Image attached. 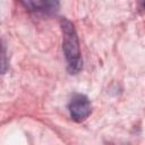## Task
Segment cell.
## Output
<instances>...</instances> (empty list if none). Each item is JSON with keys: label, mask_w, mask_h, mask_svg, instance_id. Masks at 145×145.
<instances>
[{"label": "cell", "mask_w": 145, "mask_h": 145, "mask_svg": "<svg viewBox=\"0 0 145 145\" xmlns=\"http://www.w3.org/2000/svg\"><path fill=\"white\" fill-rule=\"evenodd\" d=\"M60 26L62 31V51L67 61L68 71L70 74H77L82 69L83 60L75 26L67 18H61Z\"/></svg>", "instance_id": "cell-1"}, {"label": "cell", "mask_w": 145, "mask_h": 145, "mask_svg": "<svg viewBox=\"0 0 145 145\" xmlns=\"http://www.w3.org/2000/svg\"><path fill=\"white\" fill-rule=\"evenodd\" d=\"M70 117L76 122H82L87 119L92 112V105L88 97L84 94H76L68 104Z\"/></svg>", "instance_id": "cell-2"}, {"label": "cell", "mask_w": 145, "mask_h": 145, "mask_svg": "<svg viewBox=\"0 0 145 145\" xmlns=\"http://www.w3.org/2000/svg\"><path fill=\"white\" fill-rule=\"evenodd\" d=\"M60 8V0H39V10L46 15H56Z\"/></svg>", "instance_id": "cell-3"}, {"label": "cell", "mask_w": 145, "mask_h": 145, "mask_svg": "<svg viewBox=\"0 0 145 145\" xmlns=\"http://www.w3.org/2000/svg\"><path fill=\"white\" fill-rule=\"evenodd\" d=\"M9 68V61L7 57L6 45L2 39H0V74H6Z\"/></svg>", "instance_id": "cell-4"}, {"label": "cell", "mask_w": 145, "mask_h": 145, "mask_svg": "<svg viewBox=\"0 0 145 145\" xmlns=\"http://www.w3.org/2000/svg\"><path fill=\"white\" fill-rule=\"evenodd\" d=\"M19 1L29 11H36V10H39V2L36 0H19Z\"/></svg>", "instance_id": "cell-5"}]
</instances>
